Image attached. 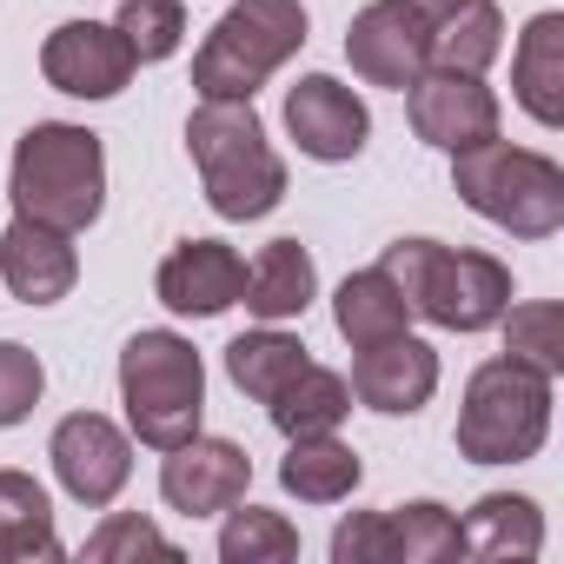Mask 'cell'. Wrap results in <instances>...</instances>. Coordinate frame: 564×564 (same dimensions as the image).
<instances>
[{
  "label": "cell",
  "mask_w": 564,
  "mask_h": 564,
  "mask_svg": "<svg viewBox=\"0 0 564 564\" xmlns=\"http://www.w3.org/2000/svg\"><path fill=\"white\" fill-rule=\"evenodd\" d=\"M246 485H252V458H246V445H232V438H186V445H173L166 452V465H160V498L173 505V511H186V518H213V511H232L239 498H246Z\"/></svg>",
  "instance_id": "13"
},
{
  "label": "cell",
  "mask_w": 564,
  "mask_h": 564,
  "mask_svg": "<svg viewBox=\"0 0 564 564\" xmlns=\"http://www.w3.org/2000/svg\"><path fill=\"white\" fill-rule=\"evenodd\" d=\"M120 405H127V425L140 445H153V452L186 445L206 419V366H199L193 339H180L166 326L133 333L120 352Z\"/></svg>",
  "instance_id": "5"
},
{
  "label": "cell",
  "mask_w": 564,
  "mask_h": 564,
  "mask_svg": "<svg viewBox=\"0 0 564 564\" xmlns=\"http://www.w3.org/2000/svg\"><path fill=\"white\" fill-rule=\"evenodd\" d=\"M186 153L219 219H265L286 199V160L272 153L252 100H199L186 120Z\"/></svg>",
  "instance_id": "2"
},
{
  "label": "cell",
  "mask_w": 564,
  "mask_h": 564,
  "mask_svg": "<svg viewBox=\"0 0 564 564\" xmlns=\"http://www.w3.org/2000/svg\"><path fill=\"white\" fill-rule=\"evenodd\" d=\"M133 67H140V61H133L127 34L107 28V21H67V28H54L47 47H41L47 87L74 94V100H113V94L133 80Z\"/></svg>",
  "instance_id": "12"
},
{
  "label": "cell",
  "mask_w": 564,
  "mask_h": 564,
  "mask_svg": "<svg viewBox=\"0 0 564 564\" xmlns=\"http://www.w3.org/2000/svg\"><path fill=\"white\" fill-rule=\"evenodd\" d=\"M379 272L405 293L412 319H432L445 333H485L511 306V265L471 246H438V239H392Z\"/></svg>",
  "instance_id": "1"
},
{
  "label": "cell",
  "mask_w": 564,
  "mask_h": 564,
  "mask_svg": "<svg viewBox=\"0 0 564 564\" xmlns=\"http://www.w3.org/2000/svg\"><path fill=\"white\" fill-rule=\"evenodd\" d=\"M425 41H432V28L405 8V0H372V8H359L352 28H346V61H352V74H359L366 87L405 94V87L432 67Z\"/></svg>",
  "instance_id": "10"
},
{
  "label": "cell",
  "mask_w": 564,
  "mask_h": 564,
  "mask_svg": "<svg viewBox=\"0 0 564 564\" xmlns=\"http://www.w3.org/2000/svg\"><path fill=\"white\" fill-rule=\"evenodd\" d=\"M219 557L226 564H293L300 557V531L279 518V511H265V505H246V511L226 518Z\"/></svg>",
  "instance_id": "27"
},
{
  "label": "cell",
  "mask_w": 564,
  "mask_h": 564,
  "mask_svg": "<svg viewBox=\"0 0 564 564\" xmlns=\"http://www.w3.org/2000/svg\"><path fill=\"white\" fill-rule=\"evenodd\" d=\"M386 524H392V564H452V557H465L458 518L445 505H432V498L386 511Z\"/></svg>",
  "instance_id": "26"
},
{
  "label": "cell",
  "mask_w": 564,
  "mask_h": 564,
  "mask_svg": "<svg viewBox=\"0 0 564 564\" xmlns=\"http://www.w3.org/2000/svg\"><path fill=\"white\" fill-rule=\"evenodd\" d=\"M153 293H160V306L180 313V319H213V313L239 306V293H246V259H239L226 239H180V246L160 259Z\"/></svg>",
  "instance_id": "14"
},
{
  "label": "cell",
  "mask_w": 564,
  "mask_h": 564,
  "mask_svg": "<svg viewBox=\"0 0 564 564\" xmlns=\"http://www.w3.org/2000/svg\"><path fill=\"white\" fill-rule=\"evenodd\" d=\"M87 557L94 564H120V557H180V544L153 524V518H140V511H113L94 538H87Z\"/></svg>",
  "instance_id": "30"
},
{
  "label": "cell",
  "mask_w": 564,
  "mask_h": 564,
  "mask_svg": "<svg viewBox=\"0 0 564 564\" xmlns=\"http://www.w3.org/2000/svg\"><path fill=\"white\" fill-rule=\"evenodd\" d=\"M333 557L339 564H392V524H386V511H352L333 531Z\"/></svg>",
  "instance_id": "32"
},
{
  "label": "cell",
  "mask_w": 564,
  "mask_h": 564,
  "mask_svg": "<svg viewBox=\"0 0 564 564\" xmlns=\"http://www.w3.org/2000/svg\"><path fill=\"white\" fill-rule=\"evenodd\" d=\"M359 478H366V465L339 432H306V438L286 445V458H279V485H286L300 505H339V498L359 491Z\"/></svg>",
  "instance_id": "19"
},
{
  "label": "cell",
  "mask_w": 564,
  "mask_h": 564,
  "mask_svg": "<svg viewBox=\"0 0 564 564\" xmlns=\"http://www.w3.org/2000/svg\"><path fill=\"white\" fill-rule=\"evenodd\" d=\"M286 133L300 140L306 160L339 166V160H359V153H366V140H372V113H366V100H359L346 80H333V74H306V80L286 87Z\"/></svg>",
  "instance_id": "11"
},
{
  "label": "cell",
  "mask_w": 564,
  "mask_h": 564,
  "mask_svg": "<svg viewBox=\"0 0 564 564\" xmlns=\"http://www.w3.org/2000/svg\"><path fill=\"white\" fill-rule=\"evenodd\" d=\"M425 54H432V67H445V74H485V67L505 54V14H498V0H465L452 21L432 28Z\"/></svg>",
  "instance_id": "24"
},
{
  "label": "cell",
  "mask_w": 564,
  "mask_h": 564,
  "mask_svg": "<svg viewBox=\"0 0 564 564\" xmlns=\"http://www.w3.org/2000/svg\"><path fill=\"white\" fill-rule=\"evenodd\" d=\"M405 113H412V133L438 153H465L478 140L498 133V94L485 87V74H445V67H425L412 87H405Z\"/></svg>",
  "instance_id": "9"
},
{
  "label": "cell",
  "mask_w": 564,
  "mask_h": 564,
  "mask_svg": "<svg viewBox=\"0 0 564 564\" xmlns=\"http://www.w3.org/2000/svg\"><path fill=\"white\" fill-rule=\"evenodd\" d=\"M452 186L478 219L505 226L511 239H551L564 226V166L498 133L452 153Z\"/></svg>",
  "instance_id": "4"
},
{
  "label": "cell",
  "mask_w": 564,
  "mask_h": 564,
  "mask_svg": "<svg viewBox=\"0 0 564 564\" xmlns=\"http://www.w3.org/2000/svg\"><path fill=\"white\" fill-rule=\"evenodd\" d=\"M465 557H538L544 551V511L524 491H491L465 511Z\"/></svg>",
  "instance_id": "21"
},
{
  "label": "cell",
  "mask_w": 564,
  "mask_h": 564,
  "mask_svg": "<svg viewBox=\"0 0 564 564\" xmlns=\"http://www.w3.org/2000/svg\"><path fill=\"white\" fill-rule=\"evenodd\" d=\"M41 392H47V366H41V352H28L21 339H0V432L21 425V419L41 405Z\"/></svg>",
  "instance_id": "31"
},
{
  "label": "cell",
  "mask_w": 564,
  "mask_h": 564,
  "mask_svg": "<svg viewBox=\"0 0 564 564\" xmlns=\"http://www.w3.org/2000/svg\"><path fill=\"white\" fill-rule=\"evenodd\" d=\"M346 412H352V386L333 372V366H300L286 386H279L272 399H265V419L286 432V438H306V432H339L346 425Z\"/></svg>",
  "instance_id": "20"
},
{
  "label": "cell",
  "mask_w": 564,
  "mask_h": 564,
  "mask_svg": "<svg viewBox=\"0 0 564 564\" xmlns=\"http://www.w3.org/2000/svg\"><path fill=\"white\" fill-rule=\"evenodd\" d=\"M8 193H14V213L47 219L61 232H87L107 213V147H100V133L74 127V120L28 127L14 140Z\"/></svg>",
  "instance_id": "3"
},
{
  "label": "cell",
  "mask_w": 564,
  "mask_h": 564,
  "mask_svg": "<svg viewBox=\"0 0 564 564\" xmlns=\"http://www.w3.org/2000/svg\"><path fill=\"white\" fill-rule=\"evenodd\" d=\"M54 505L28 471H0V564H28V557H61Z\"/></svg>",
  "instance_id": "23"
},
{
  "label": "cell",
  "mask_w": 564,
  "mask_h": 564,
  "mask_svg": "<svg viewBox=\"0 0 564 564\" xmlns=\"http://www.w3.org/2000/svg\"><path fill=\"white\" fill-rule=\"evenodd\" d=\"M47 458H54L67 498L87 505V511H107V505L127 491V478H133V445H127V432H120L113 419H100V412H67V419L54 425V438H47Z\"/></svg>",
  "instance_id": "8"
},
{
  "label": "cell",
  "mask_w": 564,
  "mask_h": 564,
  "mask_svg": "<svg viewBox=\"0 0 564 564\" xmlns=\"http://www.w3.org/2000/svg\"><path fill=\"white\" fill-rule=\"evenodd\" d=\"M333 326H339V339L359 352V346H379V339L405 333V326H412V306H405V293L392 286L379 265H366V272H352L346 286L333 293Z\"/></svg>",
  "instance_id": "22"
},
{
  "label": "cell",
  "mask_w": 564,
  "mask_h": 564,
  "mask_svg": "<svg viewBox=\"0 0 564 564\" xmlns=\"http://www.w3.org/2000/svg\"><path fill=\"white\" fill-rule=\"evenodd\" d=\"M346 386H352L359 405H372V412H386V419H412V412H425L432 392H438V352H432L425 339H412V333H392V339H379V346H359Z\"/></svg>",
  "instance_id": "15"
},
{
  "label": "cell",
  "mask_w": 564,
  "mask_h": 564,
  "mask_svg": "<svg viewBox=\"0 0 564 564\" xmlns=\"http://www.w3.org/2000/svg\"><path fill=\"white\" fill-rule=\"evenodd\" d=\"M498 326H505V352H511V359L538 366L544 379L564 372V306H551V300H524V306H505Z\"/></svg>",
  "instance_id": "28"
},
{
  "label": "cell",
  "mask_w": 564,
  "mask_h": 564,
  "mask_svg": "<svg viewBox=\"0 0 564 564\" xmlns=\"http://www.w3.org/2000/svg\"><path fill=\"white\" fill-rule=\"evenodd\" d=\"M0 279H8V293H14L21 306H54V300H67L74 279H80L74 232L14 213V226L0 232Z\"/></svg>",
  "instance_id": "16"
},
{
  "label": "cell",
  "mask_w": 564,
  "mask_h": 564,
  "mask_svg": "<svg viewBox=\"0 0 564 564\" xmlns=\"http://www.w3.org/2000/svg\"><path fill=\"white\" fill-rule=\"evenodd\" d=\"M300 366H306V346H300L293 333H279V326L239 333V339L226 346V379H232L246 399H259V405H265L279 386H286Z\"/></svg>",
  "instance_id": "25"
},
{
  "label": "cell",
  "mask_w": 564,
  "mask_h": 564,
  "mask_svg": "<svg viewBox=\"0 0 564 564\" xmlns=\"http://www.w3.org/2000/svg\"><path fill=\"white\" fill-rule=\"evenodd\" d=\"M511 94L538 127H564V14H531L511 54Z\"/></svg>",
  "instance_id": "18"
},
{
  "label": "cell",
  "mask_w": 564,
  "mask_h": 564,
  "mask_svg": "<svg viewBox=\"0 0 564 564\" xmlns=\"http://www.w3.org/2000/svg\"><path fill=\"white\" fill-rule=\"evenodd\" d=\"M405 8H412V14H419L425 28H438V21H452V14L465 8V0H405Z\"/></svg>",
  "instance_id": "33"
},
{
  "label": "cell",
  "mask_w": 564,
  "mask_h": 564,
  "mask_svg": "<svg viewBox=\"0 0 564 564\" xmlns=\"http://www.w3.org/2000/svg\"><path fill=\"white\" fill-rule=\"evenodd\" d=\"M551 432V379L524 359H485L465 379V405H458V458L471 465H524L538 458Z\"/></svg>",
  "instance_id": "6"
},
{
  "label": "cell",
  "mask_w": 564,
  "mask_h": 564,
  "mask_svg": "<svg viewBox=\"0 0 564 564\" xmlns=\"http://www.w3.org/2000/svg\"><path fill=\"white\" fill-rule=\"evenodd\" d=\"M300 47H306L300 0H232L206 47L193 54V87L199 100H252Z\"/></svg>",
  "instance_id": "7"
},
{
  "label": "cell",
  "mask_w": 564,
  "mask_h": 564,
  "mask_svg": "<svg viewBox=\"0 0 564 564\" xmlns=\"http://www.w3.org/2000/svg\"><path fill=\"white\" fill-rule=\"evenodd\" d=\"M113 28L127 34L133 61L153 67V61H173V54H180V41H186V8H180V0H120V21H113Z\"/></svg>",
  "instance_id": "29"
},
{
  "label": "cell",
  "mask_w": 564,
  "mask_h": 564,
  "mask_svg": "<svg viewBox=\"0 0 564 564\" xmlns=\"http://www.w3.org/2000/svg\"><path fill=\"white\" fill-rule=\"evenodd\" d=\"M246 313L252 319H265V326H279V319H300L313 300H319V265H313V252L300 246V239H272V246H259V259L246 265Z\"/></svg>",
  "instance_id": "17"
}]
</instances>
